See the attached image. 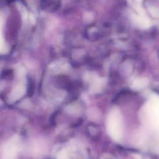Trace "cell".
Masks as SVG:
<instances>
[{
    "label": "cell",
    "mask_w": 159,
    "mask_h": 159,
    "mask_svg": "<svg viewBox=\"0 0 159 159\" xmlns=\"http://www.w3.org/2000/svg\"><path fill=\"white\" fill-rule=\"evenodd\" d=\"M149 13L154 17H159V9L154 7H150L148 9Z\"/></svg>",
    "instance_id": "8992f818"
},
{
    "label": "cell",
    "mask_w": 159,
    "mask_h": 159,
    "mask_svg": "<svg viewBox=\"0 0 159 159\" xmlns=\"http://www.w3.org/2000/svg\"><path fill=\"white\" fill-rule=\"evenodd\" d=\"M135 7L136 11H137L140 15H144V14H145L144 10H143V9L140 6L137 4Z\"/></svg>",
    "instance_id": "52a82bcc"
},
{
    "label": "cell",
    "mask_w": 159,
    "mask_h": 159,
    "mask_svg": "<svg viewBox=\"0 0 159 159\" xmlns=\"http://www.w3.org/2000/svg\"><path fill=\"white\" fill-rule=\"evenodd\" d=\"M107 130L109 134L114 140H120L122 127L121 114L118 109H114L110 112L107 120Z\"/></svg>",
    "instance_id": "6da1fadb"
},
{
    "label": "cell",
    "mask_w": 159,
    "mask_h": 159,
    "mask_svg": "<svg viewBox=\"0 0 159 159\" xmlns=\"http://www.w3.org/2000/svg\"><path fill=\"white\" fill-rule=\"evenodd\" d=\"M137 2H140L142 1V0H135Z\"/></svg>",
    "instance_id": "ba28073f"
},
{
    "label": "cell",
    "mask_w": 159,
    "mask_h": 159,
    "mask_svg": "<svg viewBox=\"0 0 159 159\" xmlns=\"http://www.w3.org/2000/svg\"><path fill=\"white\" fill-rule=\"evenodd\" d=\"M134 20L142 28H148L151 24L150 19L144 15H140V16H135L134 17Z\"/></svg>",
    "instance_id": "7a4b0ae2"
},
{
    "label": "cell",
    "mask_w": 159,
    "mask_h": 159,
    "mask_svg": "<svg viewBox=\"0 0 159 159\" xmlns=\"http://www.w3.org/2000/svg\"><path fill=\"white\" fill-rule=\"evenodd\" d=\"M148 83V81L147 78H137L132 84L131 88L134 90H139L145 88Z\"/></svg>",
    "instance_id": "3957f363"
},
{
    "label": "cell",
    "mask_w": 159,
    "mask_h": 159,
    "mask_svg": "<svg viewBox=\"0 0 159 159\" xmlns=\"http://www.w3.org/2000/svg\"><path fill=\"white\" fill-rule=\"evenodd\" d=\"M2 24H3V20L2 17L0 16V53H4L7 50V48L6 45L5 41L3 38L2 33Z\"/></svg>",
    "instance_id": "277c9868"
},
{
    "label": "cell",
    "mask_w": 159,
    "mask_h": 159,
    "mask_svg": "<svg viewBox=\"0 0 159 159\" xmlns=\"http://www.w3.org/2000/svg\"><path fill=\"white\" fill-rule=\"evenodd\" d=\"M24 91H25V89L23 86H17L12 92L11 94V98L13 101L16 100L19 98H20L24 94Z\"/></svg>",
    "instance_id": "5b68a950"
}]
</instances>
